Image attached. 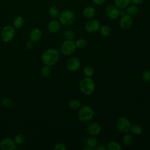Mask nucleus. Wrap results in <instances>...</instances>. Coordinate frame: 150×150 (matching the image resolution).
Here are the masks:
<instances>
[{
	"label": "nucleus",
	"instance_id": "412c9836",
	"mask_svg": "<svg viewBox=\"0 0 150 150\" xmlns=\"http://www.w3.org/2000/svg\"><path fill=\"white\" fill-rule=\"evenodd\" d=\"M63 37L66 39V40H71L74 38V32L71 30V29H67L66 30H64L63 32Z\"/></svg>",
	"mask_w": 150,
	"mask_h": 150
},
{
	"label": "nucleus",
	"instance_id": "20e7f679",
	"mask_svg": "<svg viewBox=\"0 0 150 150\" xmlns=\"http://www.w3.org/2000/svg\"><path fill=\"white\" fill-rule=\"evenodd\" d=\"M75 19L74 13L70 10L63 11L59 15L60 23L65 26H69L73 23Z\"/></svg>",
	"mask_w": 150,
	"mask_h": 150
},
{
	"label": "nucleus",
	"instance_id": "2eb2a0df",
	"mask_svg": "<svg viewBox=\"0 0 150 150\" xmlns=\"http://www.w3.org/2000/svg\"><path fill=\"white\" fill-rule=\"evenodd\" d=\"M60 28V23L59 21L56 20H53L50 21L47 25L48 30L52 33L58 32Z\"/></svg>",
	"mask_w": 150,
	"mask_h": 150
},
{
	"label": "nucleus",
	"instance_id": "f8f14e48",
	"mask_svg": "<svg viewBox=\"0 0 150 150\" xmlns=\"http://www.w3.org/2000/svg\"><path fill=\"white\" fill-rule=\"evenodd\" d=\"M66 66L69 71H76L80 67V61L76 57H71L67 60Z\"/></svg>",
	"mask_w": 150,
	"mask_h": 150
},
{
	"label": "nucleus",
	"instance_id": "2f4dec72",
	"mask_svg": "<svg viewBox=\"0 0 150 150\" xmlns=\"http://www.w3.org/2000/svg\"><path fill=\"white\" fill-rule=\"evenodd\" d=\"M25 141V137L23 135L21 134H17L14 139V141L15 142V144H16L17 145H21Z\"/></svg>",
	"mask_w": 150,
	"mask_h": 150
},
{
	"label": "nucleus",
	"instance_id": "ea45409f",
	"mask_svg": "<svg viewBox=\"0 0 150 150\" xmlns=\"http://www.w3.org/2000/svg\"><path fill=\"white\" fill-rule=\"evenodd\" d=\"M0 105H1V103H0Z\"/></svg>",
	"mask_w": 150,
	"mask_h": 150
},
{
	"label": "nucleus",
	"instance_id": "cd10ccee",
	"mask_svg": "<svg viewBox=\"0 0 150 150\" xmlns=\"http://www.w3.org/2000/svg\"><path fill=\"white\" fill-rule=\"evenodd\" d=\"M24 23V19L22 16L16 17L13 21V26L16 28H19L23 26Z\"/></svg>",
	"mask_w": 150,
	"mask_h": 150
},
{
	"label": "nucleus",
	"instance_id": "f3484780",
	"mask_svg": "<svg viewBox=\"0 0 150 150\" xmlns=\"http://www.w3.org/2000/svg\"><path fill=\"white\" fill-rule=\"evenodd\" d=\"M96 13L95 9L91 6H87L85 7L83 11V16L88 19L92 18L94 16Z\"/></svg>",
	"mask_w": 150,
	"mask_h": 150
},
{
	"label": "nucleus",
	"instance_id": "f704fd0d",
	"mask_svg": "<svg viewBox=\"0 0 150 150\" xmlns=\"http://www.w3.org/2000/svg\"><path fill=\"white\" fill-rule=\"evenodd\" d=\"M25 46H26V48L27 49L30 50V49H33V47H34L33 42H32L31 40H30V41H29V42H28L26 43Z\"/></svg>",
	"mask_w": 150,
	"mask_h": 150
},
{
	"label": "nucleus",
	"instance_id": "1a4fd4ad",
	"mask_svg": "<svg viewBox=\"0 0 150 150\" xmlns=\"http://www.w3.org/2000/svg\"><path fill=\"white\" fill-rule=\"evenodd\" d=\"M105 14L109 19H115L120 16L119 8L114 5H109L106 7Z\"/></svg>",
	"mask_w": 150,
	"mask_h": 150
},
{
	"label": "nucleus",
	"instance_id": "f03ea898",
	"mask_svg": "<svg viewBox=\"0 0 150 150\" xmlns=\"http://www.w3.org/2000/svg\"><path fill=\"white\" fill-rule=\"evenodd\" d=\"M79 88L84 94L90 96L94 91L95 84L91 77H86L80 80Z\"/></svg>",
	"mask_w": 150,
	"mask_h": 150
},
{
	"label": "nucleus",
	"instance_id": "4be33fe9",
	"mask_svg": "<svg viewBox=\"0 0 150 150\" xmlns=\"http://www.w3.org/2000/svg\"><path fill=\"white\" fill-rule=\"evenodd\" d=\"M69 105L71 109L77 110L81 107V102L77 99H72L69 102Z\"/></svg>",
	"mask_w": 150,
	"mask_h": 150
},
{
	"label": "nucleus",
	"instance_id": "39448f33",
	"mask_svg": "<svg viewBox=\"0 0 150 150\" xmlns=\"http://www.w3.org/2000/svg\"><path fill=\"white\" fill-rule=\"evenodd\" d=\"M76 48V43L73 39L66 40L61 45L60 50L64 55L70 56L74 53Z\"/></svg>",
	"mask_w": 150,
	"mask_h": 150
},
{
	"label": "nucleus",
	"instance_id": "4468645a",
	"mask_svg": "<svg viewBox=\"0 0 150 150\" xmlns=\"http://www.w3.org/2000/svg\"><path fill=\"white\" fill-rule=\"evenodd\" d=\"M42 33L40 29H39V28H35L30 31L29 38L32 42H35L39 40L42 38Z\"/></svg>",
	"mask_w": 150,
	"mask_h": 150
},
{
	"label": "nucleus",
	"instance_id": "a211bd4d",
	"mask_svg": "<svg viewBox=\"0 0 150 150\" xmlns=\"http://www.w3.org/2000/svg\"><path fill=\"white\" fill-rule=\"evenodd\" d=\"M134 137L132 134L127 132L122 137V142L126 146H129L134 142Z\"/></svg>",
	"mask_w": 150,
	"mask_h": 150
},
{
	"label": "nucleus",
	"instance_id": "72a5a7b5",
	"mask_svg": "<svg viewBox=\"0 0 150 150\" xmlns=\"http://www.w3.org/2000/svg\"><path fill=\"white\" fill-rule=\"evenodd\" d=\"M53 149L54 150H66V147L63 144L58 143L54 145Z\"/></svg>",
	"mask_w": 150,
	"mask_h": 150
},
{
	"label": "nucleus",
	"instance_id": "393cba45",
	"mask_svg": "<svg viewBox=\"0 0 150 150\" xmlns=\"http://www.w3.org/2000/svg\"><path fill=\"white\" fill-rule=\"evenodd\" d=\"M49 13L50 16L53 18H56L59 15V9L57 7L53 6L50 7L49 9Z\"/></svg>",
	"mask_w": 150,
	"mask_h": 150
},
{
	"label": "nucleus",
	"instance_id": "e433bc0d",
	"mask_svg": "<svg viewBox=\"0 0 150 150\" xmlns=\"http://www.w3.org/2000/svg\"><path fill=\"white\" fill-rule=\"evenodd\" d=\"M131 1L134 4H135V5H139V4H141L143 2V0H131Z\"/></svg>",
	"mask_w": 150,
	"mask_h": 150
},
{
	"label": "nucleus",
	"instance_id": "c9c22d12",
	"mask_svg": "<svg viewBox=\"0 0 150 150\" xmlns=\"http://www.w3.org/2000/svg\"><path fill=\"white\" fill-rule=\"evenodd\" d=\"M92 1L94 4L97 5H102L105 1V0H92Z\"/></svg>",
	"mask_w": 150,
	"mask_h": 150
},
{
	"label": "nucleus",
	"instance_id": "bb28decb",
	"mask_svg": "<svg viewBox=\"0 0 150 150\" xmlns=\"http://www.w3.org/2000/svg\"><path fill=\"white\" fill-rule=\"evenodd\" d=\"M129 131L134 135H139L142 132V128L139 125H134L131 126Z\"/></svg>",
	"mask_w": 150,
	"mask_h": 150
},
{
	"label": "nucleus",
	"instance_id": "ddd939ff",
	"mask_svg": "<svg viewBox=\"0 0 150 150\" xmlns=\"http://www.w3.org/2000/svg\"><path fill=\"white\" fill-rule=\"evenodd\" d=\"M101 126L97 122H91L87 127V131L90 135H97L101 132Z\"/></svg>",
	"mask_w": 150,
	"mask_h": 150
},
{
	"label": "nucleus",
	"instance_id": "f257e3e1",
	"mask_svg": "<svg viewBox=\"0 0 150 150\" xmlns=\"http://www.w3.org/2000/svg\"><path fill=\"white\" fill-rule=\"evenodd\" d=\"M41 59L45 65L52 66L54 65L58 62L59 59V53L55 49H48L42 53Z\"/></svg>",
	"mask_w": 150,
	"mask_h": 150
},
{
	"label": "nucleus",
	"instance_id": "473e14b6",
	"mask_svg": "<svg viewBox=\"0 0 150 150\" xmlns=\"http://www.w3.org/2000/svg\"><path fill=\"white\" fill-rule=\"evenodd\" d=\"M142 79L143 81L145 82L150 81V71H145L144 72L142 76Z\"/></svg>",
	"mask_w": 150,
	"mask_h": 150
},
{
	"label": "nucleus",
	"instance_id": "dca6fc26",
	"mask_svg": "<svg viewBox=\"0 0 150 150\" xmlns=\"http://www.w3.org/2000/svg\"><path fill=\"white\" fill-rule=\"evenodd\" d=\"M83 142L87 146H88L92 148H94L97 145V139L94 135H91L85 138L83 140Z\"/></svg>",
	"mask_w": 150,
	"mask_h": 150
},
{
	"label": "nucleus",
	"instance_id": "6e6552de",
	"mask_svg": "<svg viewBox=\"0 0 150 150\" xmlns=\"http://www.w3.org/2000/svg\"><path fill=\"white\" fill-rule=\"evenodd\" d=\"M101 27V25L98 20L91 19L86 22L84 25L86 31L89 33H94L98 32Z\"/></svg>",
	"mask_w": 150,
	"mask_h": 150
},
{
	"label": "nucleus",
	"instance_id": "c756f323",
	"mask_svg": "<svg viewBox=\"0 0 150 150\" xmlns=\"http://www.w3.org/2000/svg\"><path fill=\"white\" fill-rule=\"evenodd\" d=\"M76 47L79 49H83L87 46V41L83 38H80L75 42Z\"/></svg>",
	"mask_w": 150,
	"mask_h": 150
},
{
	"label": "nucleus",
	"instance_id": "b1692460",
	"mask_svg": "<svg viewBox=\"0 0 150 150\" xmlns=\"http://www.w3.org/2000/svg\"><path fill=\"white\" fill-rule=\"evenodd\" d=\"M83 74L86 77H91L94 74V69L91 66H86L83 69Z\"/></svg>",
	"mask_w": 150,
	"mask_h": 150
},
{
	"label": "nucleus",
	"instance_id": "423d86ee",
	"mask_svg": "<svg viewBox=\"0 0 150 150\" xmlns=\"http://www.w3.org/2000/svg\"><path fill=\"white\" fill-rule=\"evenodd\" d=\"M116 128L122 133L128 132L130 130L131 124L128 118L124 117H119L116 121Z\"/></svg>",
	"mask_w": 150,
	"mask_h": 150
},
{
	"label": "nucleus",
	"instance_id": "4c0bfd02",
	"mask_svg": "<svg viewBox=\"0 0 150 150\" xmlns=\"http://www.w3.org/2000/svg\"><path fill=\"white\" fill-rule=\"evenodd\" d=\"M97 150H107V148L104 146H99L96 148Z\"/></svg>",
	"mask_w": 150,
	"mask_h": 150
},
{
	"label": "nucleus",
	"instance_id": "9b49d317",
	"mask_svg": "<svg viewBox=\"0 0 150 150\" xmlns=\"http://www.w3.org/2000/svg\"><path fill=\"white\" fill-rule=\"evenodd\" d=\"M133 23V20L131 16L128 14H124L121 16L120 21V26L121 29L127 30L129 29Z\"/></svg>",
	"mask_w": 150,
	"mask_h": 150
},
{
	"label": "nucleus",
	"instance_id": "58836bf2",
	"mask_svg": "<svg viewBox=\"0 0 150 150\" xmlns=\"http://www.w3.org/2000/svg\"><path fill=\"white\" fill-rule=\"evenodd\" d=\"M83 150H93L94 148H91V147H90L86 145L84 148H83Z\"/></svg>",
	"mask_w": 150,
	"mask_h": 150
},
{
	"label": "nucleus",
	"instance_id": "6ab92c4d",
	"mask_svg": "<svg viewBox=\"0 0 150 150\" xmlns=\"http://www.w3.org/2000/svg\"><path fill=\"white\" fill-rule=\"evenodd\" d=\"M131 2V0H114L115 5L120 9H124L128 7Z\"/></svg>",
	"mask_w": 150,
	"mask_h": 150
},
{
	"label": "nucleus",
	"instance_id": "0eeeda50",
	"mask_svg": "<svg viewBox=\"0 0 150 150\" xmlns=\"http://www.w3.org/2000/svg\"><path fill=\"white\" fill-rule=\"evenodd\" d=\"M15 30L12 26H6L3 28L1 32V38L5 42L11 41L15 35Z\"/></svg>",
	"mask_w": 150,
	"mask_h": 150
},
{
	"label": "nucleus",
	"instance_id": "7c9ffc66",
	"mask_svg": "<svg viewBox=\"0 0 150 150\" xmlns=\"http://www.w3.org/2000/svg\"><path fill=\"white\" fill-rule=\"evenodd\" d=\"M40 73H41V75L43 77L48 76L50 73V66L45 65V66L42 67L40 70Z\"/></svg>",
	"mask_w": 150,
	"mask_h": 150
},
{
	"label": "nucleus",
	"instance_id": "9d476101",
	"mask_svg": "<svg viewBox=\"0 0 150 150\" xmlns=\"http://www.w3.org/2000/svg\"><path fill=\"white\" fill-rule=\"evenodd\" d=\"M18 148L15 141L9 138L3 139L0 142V149L2 150H12Z\"/></svg>",
	"mask_w": 150,
	"mask_h": 150
},
{
	"label": "nucleus",
	"instance_id": "5701e85b",
	"mask_svg": "<svg viewBox=\"0 0 150 150\" xmlns=\"http://www.w3.org/2000/svg\"><path fill=\"white\" fill-rule=\"evenodd\" d=\"M107 149L108 150H121V145L115 141H111L107 145Z\"/></svg>",
	"mask_w": 150,
	"mask_h": 150
},
{
	"label": "nucleus",
	"instance_id": "c85d7f7f",
	"mask_svg": "<svg viewBox=\"0 0 150 150\" xmlns=\"http://www.w3.org/2000/svg\"><path fill=\"white\" fill-rule=\"evenodd\" d=\"M1 103L4 107H5V108H11L13 105L12 100L8 97L3 98L1 100Z\"/></svg>",
	"mask_w": 150,
	"mask_h": 150
},
{
	"label": "nucleus",
	"instance_id": "7ed1b4c3",
	"mask_svg": "<svg viewBox=\"0 0 150 150\" xmlns=\"http://www.w3.org/2000/svg\"><path fill=\"white\" fill-rule=\"evenodd\" d=\"M94 116V110L90 105H83L79 108L78 117L80 121L87 122L91 121Z\"/></svg>",
	"mask_w": 150,
	"mask_h": 150
},
{
	"label": "nucleus",
	"instance_id": "aec40b11",
	"mask_svg": "<svg viewBox=\"0 0 150 150\" xmlns=\"http://www.w3.org/2000/svg\"><path fill=\"white\" fill-rule=\"evenodd\" d=\"M100 31V33L102 36L104 37H108L111 35V30L110 28L107 25H103L100 27V29L99 30Z\"/></svg>",
	"mask_w": 150,
	"mask_h": 150
},
{
	"label": "nucleus",
	"instance_id": "a878e982",
	"mask_svg": "<svg viewBox=\"0 0 150 150\" xmlns=\"http://www.w3.org/2000/svg\"><path fill=\"white\" fill-rule=\"evenodd\" d=\"M126 12L130 16H134L138 12V8L136 5H131L127 8Z\"/></svg>",
	"mask_w": 150,
	"mask_h": 150
}]
</instances>
